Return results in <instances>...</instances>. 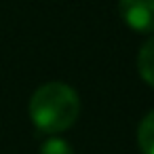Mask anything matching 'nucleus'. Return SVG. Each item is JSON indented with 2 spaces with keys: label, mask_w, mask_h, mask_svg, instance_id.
<instances>
[{
  "label": "nucleus",
  "mask_w": 154,
  "mask_h": 154,
  "mask_svg": "<svg viewBox=\"0 0 154 154\" xmlns=\"http://www.w3.org/2000/svg\"><path fill=\"white\" fill-rule=\"evenodd\" d=\"M80 114L78 93L66 82H47L38 87L30 99L32 125L47 135L70 129Z\"/></svg>",
  "instance_id": "1"
},
{
  "label": "nucleus",
  "mask_w": 154,
  "mask_h": 154,
  "mask_svg": "<svg viewBox=\"0 0 154 154\" xmlns=\"http://www.w3.org/2000/svg\"><path fill=\"white\" fill-rule=\"evenodd\" d=\"M118 13L133 32H154V0H118Z\"/></svg>",
  "instance_id": "2"
},
{
  "label": "nucleus",
  "mask_w": 154,
  "mask_h": 154,
  "mask_svg": "<svg viewBox=\"0 0 154 154\" xmlns=\"http://www.w3.org/2000/svg\"><path fill=\"white\" fill-rule=\"evenodd\" d=\"M137 70L143 82L154 87V36L141 45L139 55H137Z\"/></svg>",
  "instance_id": "3"
},
{
  "label": "nucleus",
  "mask_w": 154,
  "mask_h": 154,
  "mask_svg": "<svg viewBox=\"0 0 154 154\" xmlns=\"http://www.w3.org/2000/svg\"><path fill=\"white\" fill-rule=\"evenodd\" d=\"M137 143L143 154H154V110L141 118L137 127Z\"/></svg>",
  "instance_id": "4"
},
{
  "label": "nucleus",
  "mask_w": 154,
  "mask_h": 154,
  "mask_svg": "<svg viewBox=\"0 0 154 154\" xmlns=\"http://www.w3.org/2000/svg\"><path fill=\"white\" fill-rule=\"evenodd\" d=\"M40 154H74V150H72V146L66 139H61V137H49L42 143Z\"/></svg>",
  "instance_id": "5"
}]
</instances>
